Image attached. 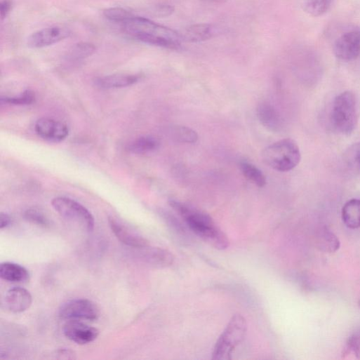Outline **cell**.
Listing matches in <instances>:
<instances>
[{"instance_id": "obj_1", "label": "cell", "mask_w": 360, "mask_h": 360, "mask_svg": "<svg viewBox=\"0 0 360 360\" xmlns=\"http://www.w3.org/2000/svg\"><path fill=\"white\" fill-rule=\"evenodd\" d=\"M122 30L134 40L170 50L181 49L183 41L181 34L140 17L134 16L122 24Z\"/></svg>"}, {"instance_id": "obj_2", "label": "cell", "mask_w": 360, "mask_h": 360, "mask_svg": "<svg viewBox=\"0 0 360 360\" xmlns=\"http://www.w3.org/2000/svg\"><path fill=\"white\" fill-rule=\"evenodd\" d=\"M169 204L185 219L190 229L206 243L219 250L229 247L226 234L209 215L175 200H171Z\"/></svg>"}, {"instance_id": "obj_3", "label": "cell", "mask_w": 360, "mask_h": 360, "mask_svg": "<svg viewBox=\"0 0 360 360\" xmlns=\"http://www.w3.org/2000/svg\"><path fill=\"white\" fill-rule=\"evenodd\" d=\"M331 123L338 133L348 135L355 130L359 120V107L355 95L345 91L334 99L331 112Z\"/></svg>"}, {"instance_id": "obj_4", "label": "cell", "mask_w": 360, "mask_h": 360, "mask_svg": "<svg viewBox=\"0 0 360 360\" xmlns=\"http://www.w3.org/2000/svg\"><path fill=\"white\" fill-rule=\"evenodd\" d=\"M262 157L265 164L270 168L279 172H288L299 164L301 154L294 140L284 139L265 148Z\"/></svg>"}, {"instance_id": "obj_5", "label": "cell", "mask_w": 360, "mask_h": 360, "mask_svg": "<svg viewBox=\"0 0 360 360\" xmlns=\"http://www.w3.org/2000/svg\"><path fill=\"white\" fill-rule=\"evenodd\" d=\"M248 324L244 316L234 314L220 335L213 352V360H230L235 349L244 340Z\"/></svg>"}, {"instance_id": "obj_6", "label": "cell", "mask_w": 360, "mask_h": 360, "mask_svg": "<svg viewBox=\"0 0 360 360\" xmlns=\"http://www.w3.org/2000/svg\"><path fill=\"white\" fill-rule=\"evenodd\" d=\"M54 209L65 219L79 225L87 232H93L95 222L92 213L78 201L65 196L55 198L52 201Z\"/></svg>"}, {"instance_id": "obj_7", "label": "cell", "mask_w": 360, "mask_h": 360, "mask_svg": "<svg viewBox=\"0 0 360 360\" xmlns=\"http://www.w3.org/2000/svg\"><path fill=\"white\" fill-rule=\"evenodd\" d=\"M59 316L67 320L95 321L100 316L97 305L88 299H74L63 303Z\"/></svg>"}, {"instance_id": "obj_8", "label": "cell", "mask_w": 360, "mask_h": 360, "mask_svg": "<svg viewBox=\"0 0 360 360\" xmlns=\"http://www.w3.org/2000/svg\"><path fill=\"white\" fill-rule=\"evenodd\" d=\"M333 53L342 61L356 60L360 55V28H353L342 34L334 43Z\"/></svg>"}, {"instance_id": "obj_9", "label": "cell", "mask_w": 360, "mask_h": 360, "mask_svg": "<svg viewBox=\"0 0 360 360\" xmlns=\"http://www.w3.org/2000/svg\"><path fill=\"white\" fill-rule=\"evenodd\" d=\"M72 35V31L64 27L44 29L31 35L27 46L31 48H43L58 44Z\"/></svg>"}, {"instance_id": "obj_10", "label": "cell", "mask_w": 360, "mask_h": 360, "mask_svg": "<svg viewBox=\"0 0 360 360\" xmlns=\"http://www.w3.org/2000/svg\"><path fill=\"white\" fill-rule=\"evenodd\" d=\"M63 331L68 339L79 345L91 343L100 335L97 328L89 326L81 320H69L65 324Z\"/></svg>"}, {"instance_id": "obj_11", "label": "cell", "mask_w": 360, "mask_h": 360, "mask_svg": "<svg viewBox=\"0 0 360 360\" xmlns=\"http://www.w3.org/2000/svg\"><path fill=\"white\" fill-rule=\"evenodd\" d=\"M35 131L39 137L52 142H60L69 134L66 124L50 118L39 119L36 124Z\"/></svg>"}, {"instance_id": "obj_12", "label": "cell", "mask_w": 360, "mask_h": 360, "mask_svg": "<svg viewBox=\"0 0 360 360\" xmlns=\"http://www.w3.org/2000/svg\"><path fill=\"white\" fill-rule=\"evenodd\" d=\"M135 249V256L142 262L158 268L170 267L174 262L173 254L167 250L147 246Z\"/></svg>"}, {"instance_id": "obj_13", "label": "cell", "mask_w": 360, "mask_h": 360, "mask_svg": "<svg viewBox=\"0 0 360 360\" xmlns=\"http://www.w3.org/2000/svg\"><path fill=\"white\" fill-rule=\"evenodd\" d=\"M108 222L112 232L125 245L133 248H142L149 245V241L145 238L131 229L119 219L110 216L108 218Z\"/></svg>"}, {"instance_id": "obj_14", "label": "cell", "mask_w": 360, "mask_h": 360, "mask_svg": "<svg viewBox=\"0 0 360 360\" xmlns=\"http://www.w3.org/2000/svg\"><path fill=\"white\" fill-rule=\"evenodd\" d=\"M6 307L12 312L22 313L30 308L33 298L30 292L22 287L10 289L5 297Z\"/></svg>"}, {"instance_id": "obj_15", "label": "cell", "mask_w": 360, "mask_h": 360, "mask_svg": "<svg viewBox=\"0 0 360 360\" xmlns=\"http://www.w3.org/2000/svg\"><path fill=\"white\" fill-rule=\"evenodd\" d=\"M315 248L325 253H334L340 247L338 237L327 227L319 228L313 236Z\"/></svg>"}, {"instance_id": "obj_16", "label": "cell", "mask_w": 360, "mask_h": 360, "mask_svg": "<svg viewBox=\"0 0 360 360\" xmlns=\"http://www.w3.org/2000/svg\"><path fill=\"white\" fill-rule=\"evenodd\" d=\"M140 79L139 75L115 74L100 77L95 79V84L101 89H118L131 86Z\"/></svg>"}, {"instance_id": "obj_17", "label": "cell", "mask_w": 360, "mask_h": 360, "mask_svg": "<svg viewBox=\"0 0 360 360\" xmlns=\"http://www.w3.org/2000/svg\"><path fill=\"white\" fill-rule=\"evenodd\" d=\"M0 277L9 282L21 283L29 280L30 274L21 265L6 262L0 265Z\"/></svg>"}, {"instance_id": "obj_18", "label": "cell", "mask_w": 360, "mask_h": 360, "mask_svg": "<svg viewBox=\"0 0 360 360\" xmlns=\"http://www.w3.org/2000/svg\"><path fill=\"white\" fill-rule=\"evenodd\" d=\"M215 34V29L212 25L201 24L187 28L181 36L183 41L199 43L212 39Z\"/></svg>"}, {"instance_id": "obj_19", "label": "cell", "mask_w": 360, "mask_h": 360, "mask_svg": "<svg viewBox=\"0 0 360 360\" xmlns=\"http://www.w3.org/2000/svg\"><path fill=\"white\" fill-rule=\"evenodd\" d=\"M257 115L260 122L269 130L277 131L281 128V118L271 105L267 103L259 105Z\"/></svg>"}, {"instance_id": "obj_20", "label": "cell", "mask_w": 360, "mask_h": 360, "mask_svg": "<svg viewBox=\"0 0 360 360\" xmlns=\"http://www.w3.org/2000/svg\"><path fill=\"white\" fill-rule=\"evenodd\" d=\"M341 217L347 227L351 229L360 228V199L347 201L342 208Z\"/></svg>"}, {"instance_id": "obj_21", "label": "cell", "mask_w": 360, "mask_h": 360, "mask_svg": "<svg viewBox=\"0 0 360 360\" xmlns=\"http://www.w3.org/2000/svg\"><path fill=\"white\" fill-rule=\"evenodd\" d=\"M160 147L159 140L152 136L140 137L131 142L127 149L135 154H145L156 151Z\"/></svg>"}, {"instance_id": "obj_22", "label": "cell", "mask_w": 360, "mask_h": 360, "mask_svg": "<svg viewBox=\"0 0 360 360\" xmlns=\"http://www.w3.org/2000/svg\"><path fill=\"white\" fill-rule=\"evenodd\" d=\"M240 169L244 177L259 187H263L267 184V180L262 172L254 165L246 162L240 163Z\"/></svg>"}, {"instance_id": "obj_23", "label": "cell", "mask_w": 360, "mask_h": 360, "mask_svg": "<svg viewBox=\"0 0 360 360\" xmlns=\"http://www.w3.org/2000/svg\"><path fill=\"white\" fill-rule=\"evenodd\" d=\"M333 0H304L303 9L309 15L317 18L326 13Z\"/></svg>"}, {"instance_id": "obj_24", "label": "cell", "mask_w": 360, "mask_h": 360, "mask_svg": "<svg viewBox=\"0 0 360 360\" xmlns=\"http://www.w3.org/2000/svg\"><path fill=\"white\" fill-rule=\"evenodd\" d=\"M95 51L96 47L93 44L80 43L72 48L68 53L67 58L70 61L78 62L93 55Z\"/></svg>"}, {"instance_id": "obj_25", "label": "cell", "mask_w": 360, "mask_h": 360, "mask_svg": "<svg viewBox=\"0 0 360 360\" xmlns=\"http://www.w3.org/2000/svg\"><path fill=\"white\" fill-rule=\"evenodd\" d=\"M173 135L175 140L182 143L193 144L198 140L196 132L185 126L175 128Z\"/></svg>"}, {"instance_id": "obj_26", "label": "cell", "mask_w": 360, "mask_h": 360, "mask_svg": "<svg viewBox=\"0 0 360 360\" xmlns=\"http://www.w3.org/2000/svg\"><path fill=\"white\" fill-rule=\"evenodd\" d=\"M104 16L111 22L121 24L125 23L134 17L131 13L120 8L107 9L104 11Z\"/></svg>"}, {"instance_id": "obj_27", "label": "cell", "mask_w": 360, "mask_h": 360, "mask_svg": "<svg viewBox=\"0 0 360 360\" xmlns=\"http://www.w3.org/2000/svg\"><path fill=\"white\" fill-rule=\"evenodd\" d=\"M24 215L25 218L31 223L44 227L50 226L48 218L39 208H29L25 211Z\"/></svg>"}, {"instance_id": "obj_28", "label": "cell", "mask_w": 360, "mask_h": 360, "mask_svg": "<svg viewBox=\"0 0 360 360\" xmlns=\"http://www.w3.org/2000/svg\"><path fill=\"white\" fill-rule=\"evenodd\" d=\"M36 101L35 93L31 91H27L18 97H2L1 102L11 105H30Z\"/></svg>"}, {"instance_id": "obj_29", "label": "cell", "mask_w": 360, "mask_h": 360, "mask_svg": "<svg viewBox=\"0 0 360 360\" xmlns=\"http://www.w3.org/2000/svg\"><path fill=\"white\" fill-rule=\"evenodd\" d=\"M352 352L360 359V331L349 336L346 342L345 352Z\"/></svg>"}, {"instance_id": "obj_30", "label": "cell", "mask_w": 360, "mask_h": 360, "mask_svg": "<svg viewBox=\"0 0 360 360\" xmlns=\"http://www.w3.org/2000/svg\"><path fill=\"white\" fill-rule=\"evenodd\" d=\"M175 9L173 7L168 5H160L156 6L152 13L157 18H168L173 14Z\"/></svg>"}, {"instance_id": "obj_31", "label": "cell", "mask_w": 360, "mask_h": 360, "mask_svg": "<svg viewBox=\"0 0 360 360\" xmlns=\"http://www.w3.org/2000/svg\"><path fill=\"white\" fill-rule=\"evenodd\" d=\"M349 154L352 161L360 166V142L352 147L349 151Z\"/></svg>"}, {"instance_id": "obj_32", "label": "cell", "mask_w": 360, "mask_h": 360, "mask_svg": "<svg viewBox=\"0 0 360 360\" xmlns=\"http://www.w3.org/2000/svg\"><path fill=\"white\" fill-rule=\"evenodd\" d=\"M13 7V2L11 0H4L0 5V15H1L2 20L6 18L8 14L11 13Z\"/></svg>"}, {"instance_id": "obj_33", "label": "cell", "mask_w": 360, "mask_h": 360, "mask_svg": "<svg viewBox=\"0 0 360 360\" xmlns=\"http://www.w3.org/2000/svg\"><path fill=\"white\" fill-rule=\"evenodd\" d=\"M13 220L11 217L5 213L0 215V229H4L8 228L12 225Z\"/></svg>"}, {"instance_id": "obj_34", "label": "cell", "mask_w": 360, "mask_h": 360, "mask_svg": "<svg viewBox=\"0 0 360 360\" xmlns=\"http://www.w3.org/2000/svg\"><path fill=\"white\" fill-rule=\"evenodd\" d=\"M210 1L218 2V1H222V0H210Z\"/></svg>"}, {"instance_id": "obj_35", "label": "cell", "mask_w": 360, "mask_h": 360, "mask_svg": "<svg viewBox=\"0 0 360 360\" xmlns=\"http://www.w3.org/2000/svg\"><path fill=\"white\" fill-rule=\"evenodd\" d=\"M358 304H359V307H360V300H359V301Z\"/></svg>"}]
</instances>
